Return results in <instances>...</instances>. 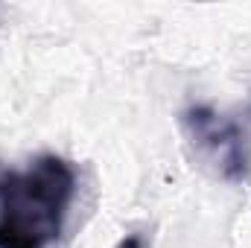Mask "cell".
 I'll use <instances>...</instances> for the list:
<instances>
[{"label":"cell","instance_id":"cell-1","mask_svg":"<svg viewBox=\"0 0 251 248\" xmlns=\"http://www.w3.org/2000/svg\"><path fill=\"white\" fill-rule=\"evenodd\" d=\"M76 193V173L59 155L0 175V248H47L59 240Z\"/></svg>","mask_w":251,"mask_h":248},{"label":"cell","instance_id":"cell-3","mask_svg":"<svg viewBox=\"0 0 251 248\" xmlns=\"http://www.w3.org/2000/svg\"><path fill=\"white\" fill-rule=\"evenodd\" d=\"M117 248H146V243H143V237H140V234H128Z\"/></svg>","mask_w":251,"mask_h":248},{"label":"cell","instance_id":"cell-2","mask_svg":"<svg viewBox=\"0 0 251 248\" xmlns=\"http://www.w3.org/2000/svg\"><path fill=\"white\" fill-rule=\"evenodd\" d=\"M184 125L196 149H201L213 164H219L222 178L243 181L249 175V155H246V134L243 128L207 105H190L184 111Z\"/></svg>","mask_w":251,"mask_h":248}]
</instances>
